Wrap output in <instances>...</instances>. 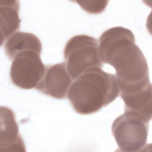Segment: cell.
<instances>
[{
	"label": "cell",
	"mask_w": 152,
	"mask_h": 152,
	"mask_svg": "<svg viewBox=\"0 0 152 152\" xmlns=\"http://www.w3.org/2000/svg\"><path fill=\"white\" fill-rule=\"evenodd\" d=\"M99 43L100 58L115 68L119 87L150 80L147 60L130 30L111 27L102 33Z\"/></svg>",
	"instance_id": "obj_1"
},
{
	"label": "cell",
	"mask_w": 152,
	"mask_h": 152,
	"mask_svg": "<svg viewBox=\"0 0 152 152\" xmlns=\"http://www.w3.org/2000/svg\"><path fill=\"white\" fill-rule=\"evenodd\" d=\"M119 94L116 76L100 67H93L74 80L68 89L67 97L77 113L87 115L107 106Z\"/></svg>",
	"instance_id": "obj_2"
},
{
	"label": "cell",
	"mask_w": 152,
	"mask_h": 152,
	"mask_svg": "<svg viewBox=\"0 0 152 152\" xmlns=\"http://www.w3.org/2000/svg\"><path fill=\"white\" fill-rule=\"evenodd\" d=\"M64 52L66 69L72 80L89 68L102 66L98 42L90 36L72 37L66 43Z\"/></svg>",
	"instance_id": "obj_3"
},
{
	"label": "cell",
	"mask_w": 152,
	"mask_h": 152,
	"mask_svg": "<svg viewBox=\"0 0 152 152\" xmlns=\"http://www.w3.org/2000/svg\"><path fill=\"white\" fill-rule=\"evenodd\" d=\"M148 122L141 116L128 112L117 117L112 125V134L119 150L142 151L147 142Z\"/></svg>",
	"instance_id": "obj_4"
},
{
	"label": "cell",
	"mask_w": 152,
	"mask_h": 152,
	"mask_svg": "<svg viewBox=\"0 0 152 152\" xmlns=\"http://www.w3.org/2000/svg\"><path fill=\"white\" fill-rule=\"evenodd\" d=\"M46 66L40 54L26 50L17 53L12 59L10 76L12 83L23 89L36 88L43 78Z\"/></svg>",
	"instance_id": "obj_5"
},
{
	"label": "cell",
	"mask_w": 152,
	"mask_h": 152,
	"mask_svg": "<svg viewBox=\"0 0 152 152\" xmlns=\"http://www.w3.org/2000/svg\"><path fill=\"white\" fill-rule=\"evenodd\" d=\"M72 83L65 62H62L46 66L45 75L36 89L48 96L63 99Z\"/></svg>",
	"instance_id": "obj_6"
},
{
	"label": "cell",
	"mask_w": 152,
	"mask_h": 152,
	"mask_svg": "<svg viewBox=\"0 0 152 152\" xmlns=\"http://www.w3.org/2000/svg\"><path fill=\"white\" fill-rule=\"evenodd\" d=\"M119 94L125 103V112L138 115L150 122L152 101L151 83L121 90Z\"/></svg>",
	"instance_id": "obj_7"
},
{
	"label": "cell",
	"mask_w": 152,
	"mask_h": 152,
	"mask_svg": "<svg viewBox=\"0 0 152 152\" xmlns=\"http://www.w3.org/2000/svg\"><path fill=\"white\" fill-rule=\"evenodd\" d=\"M0 142L1 151H26L15 114L11 109L4 106L1 107Z\"/></svg>",
	"instance_id": "obj_8"
},
{
	"label": "cell",
	"mask_w": 152,
	"mask_h": 152,
	"mask_svg": "<svg viewBox=\"0 0 152 152\" xmlns=\"http://www.w3.org/2000/svg\"><path fill=\"white\" fill-rule=\"evenodd\" d=\"M4 46L6 55L12 61L20 52L33 50L41 54L42 49V43L36 35L20 31L11 35L5 41Z\"/></svg>",
	"instance_id": "obj_9"
},
{
	"label": "cell",
	"mask_w": 152,
	"mask_h": 152,
	"mask_svg": "<svg viewBox=\"0 0 152 152\" xmlns=\"http://www.w3.org/2000/svg\"><path fill=\"white\" fill-rule=\"evenodd\" d=\"M20 2L18 1H1L0 4L2 45L20 27Z\"/></svg>",
	"instance_id": "obj_10"
},
{
	"label": "cell",
	"mask_w": 152,
	"mask_h": 152,
	"mask_svg": "<svg viewBox=\"0 0 152 152\" xmlns=\"http://www.w3.org/2000/svg\"><path fill=\"white\" fill-rule=\"evenodd\" d=\"M77 2L88 13L97 14L105 10L108 1H77Z\"/></svg>",
	"instance_id": "obj_11"
}]
</instances>
